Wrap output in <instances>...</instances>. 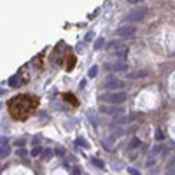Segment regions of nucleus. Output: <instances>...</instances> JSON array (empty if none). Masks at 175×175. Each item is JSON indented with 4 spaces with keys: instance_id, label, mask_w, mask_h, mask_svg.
<instances>
[{
    "instance_id": "2",
    "label": "nucleus",
    "mask_w": 175,
    "mask_h": 175,
    "mask_svg": "<svg viewBox=\"0 0 175 175\" xmlns=\"http://www.w3.org/2000/svg\"><path fill=\"white\" fill-rule=\"evenodd\" d=\"M149 9L144 7V5H137L135 9H131L130 12L126 14V21L128 23H135V21H142L145 16H147Z\"/></svg>"
},
{
    "instance_id": "3",
    "label": "nucleus",
    "mask_w": 175,
    "mask_h": 175,
    "mask_svg": "<svg viewBox=\"0 0 175 175\" xmlns=\"http://www.w3.org/2000/svg\"><path fill=\"white\" fill-rule=\"evenodd\" d=\"M100 112L102 114H109V116H119V114H122V107L121 105H118V107H114V105H102L100 107Z\"/></svg>"
},
{
    "instance_id": "21",
    "label": "nucleus",
    "mask_w": 175,
    "mask_h": 175,
    "mask_svg": "<svg viewBox=\"0 0 175 175\" xmlns=\"http://www.w3.org/2000/svg\"><path fill=\"white\" fill-rule=\"evenodd\" d=\"M54 154H58V156H65V149H63V147H56Z\"/></svg>"
},
{
    "instance_id": "1",
    "label": "nucleus",
    "mask_w": 175,
    "mask_h": 175,
    "mask_svg": "<svg viewBox=\"0 0 175 175\" xmlns=\"http://www.w3.org/2000/svg\"><path fill=\"white\" fill-rule=\"evenodd\" d=\"M102 100H103V102H109V105L114 103L116 107H118V105H122L124 102L128 100V95L124 91H112V93H107V95H103V96H102Z\"/></svg>"
},
{
    "instance_id": "4",
    "label": "nucleus",
    "mask_w": 175,
    "mask_h": 175,
    "mask_svg": "<svg viewBox=\"0 0 175 175\" xmlns=\"http://www.w3.org/2000/svg\"><path fill=\"white\" fill-rule=\"evenodd\" d=\"M137 32V28L133 25H122L118 28V35L119 37H122V39H126V37H131V35Z\"/></svg>"
},
{
    "instance_id": "14",
    "label": "nucleus",
    "mask_w": 175,
    "mask_h": 175,
    "mask_svg": "<svg viewBox=\"0 0 175 175\" xmlns=\"http://www.w3.org/2000/svg\"><path fill=\"white\" fill-rule=\"evenodd\" d=\"M103 44H105V39H103V37H98V39L95 40V44H93V48H95V51L102 49V48H103Z\"/></svg>"
},
{
    "instance_id": "13",
    "label": "nucleus",
    "mask_w": 175,
    "mask_h": 175,
    "mask_svg": "<svg viewBox=\"0 0 175 175\" xmlns=\"http://www.w3.org/2000/svg\"><path fill=\"white\" fill-rule=\"evenodd\" d=\"M52 154H54V151L52 149H44V152H42V159L44 161H49L52 158Z\"/></svg>"
},
{
    "instance_id": "9",
    "label": "nucleus",
    "mask_w": 175,
    "mask_h": 175,
    "mask_svg": "<svg viewBox=\"0 0 175 175\" xmlns=\"http://www.w3.org/2000/svg\"><path fill=\"white\" fill-rule=\"evenodd\" d=\"M11 154V145L9 144H0V158H7Z\"/></svg>"
},
{
    "instance_id": "20",
    "label": "nucleus",
    "mask_w": 175,
    "mask_h": 175,
    "mask_svg": "<svg viewBox=\"0 0 175 175\" xmlns=\"http://www.w3.org/2000/svg\"><path fill=\"white\" fill-rule=\"evenodd\" d=\"M40 152H44L42 149H40V147H35L33 151H32V156H33V158H37V156H39Z\"/></svg>"
},
{
    "instance_id": "16",
    "label": "nucleus",
    "mask_w": 175,
    "mask_h": 175,
    "mask_svg": "<svg viewBox=\"0 0 175 175\" xmlns=\"http://www.w3.org/2000/svg\"><path fill=\"white\" fill-rule=\"evenodd\" d=\"M96 74H98V67H91V68L88 70V77L89 79H93V77H96Z\"/></svg>"
},
{
    "instance_id": "24",
    "label": "nucleus",
    "mask_w": 175,
    "mask_h": 175,
    "mask_svg": "<svg viewBox=\"0 0 175 175\" xmlns=\"http://www.w3.org/2000/svg\"><path fill=\"white\" fill-rule=\"evenodd\" d=\"M103 149L110 151V149H112V144H110V142H103Z\"/></svg>"
},
{
    "instance_id": "17",
    "label": "nucleus",
    "mask_w": 175,
    "mask_h": 175,
    "mask_svg": "<svg viewBox=\"0 0 175 175\" xmlns=\"http://www.w3.org/2000/svg\"><path fill=\"white\" fill-rule=\"evenodd\" d=\"M75 144H77L79 147H84V149H88V147H89V144H88V142H86L84 138H77V140H75Z\"/></svg>"
},
{
    "instance_id": "23",
    "label": "nucleus",
    "mask_w": 175,
    "mask_h": 175,
    "mask_svg": "<svg viewBox=\"0 0 175 175\" xmlns=\"http://www.w3.org/2000/svg\"><path fill=\"white\" fill-rule=\"evenodd\" d=\"M156 138H158V140H163V131H161V130L156 131Z\"/></svg>"
},
{
    "instance_id": "19",
    "label": "nucleus",
    "mask_w": 175,
    "mask_h": 175,
    "mask_svg": "<svg viewBox=\"0 0 175 175\" xmlns=\"http://www.w3.org/2000/svg\"><path fill=\"white\" fill-rule=\"evenodd\" d=\"M130 121V118H116L114 119V124H122V122Z\"/></svg>"
},
{
    "instance_id": "22",
    "label": "nucleus",
    "mask_w": 175,
    "mask_h": 175,
    "mask_svg": "<svg viewBox=\"0 0 175 175\" xmlns=\"http://www.w3.org/2000/svg\"><path fill=\"white\" fill-rule=\"evenodd\" d=\"M72 175H82V172H81V168H79V166H75L74 170H72Z\"/></svg>"
},
{
    "instance_id": "11",
    "label": "nucleus",
    "mask_w": 175,
    "mask_h": 175,
    "mask_svg": "<svg viewBox=\"0 0 175 175\" xmlns=\"http://www.w3.org/2000/svg\"><path fill=\"white\" fill-rule=\"evenodd\" d=\"M19 82H21L19 75H12V77L9 79V86H11V88H18V86H19Z\"/></svg>"
},
{
    "instance_id": "15",
    "label": "nucleus",
    "mask_w": 175,
    "mask_h": 175,
    "mask_svg": "<svg viewBox=\"0 0 175 175\" xmlns=\"http://www.w3.org/2000/svg\"><path fill=\"white\" fill-rule=\"evenodd\" d=\"M145 75H147V70H138V72L130 74V79H140V77H145Z\"/></svg>"
},
{
    "instance_id": "10",
    "label": "nucleus",
    "mask_w": 175,
    "mask_h": 175,
    "mask_svg": "<svg viewBox=\"0 0 175 175\" xmlns=\"http://www.w3.org/2000/svg\"><path fill=\"white\" fill-rule=\"evenodd\" d=\"M140 145H142V142H140V138H137V137H133V138L130 140V145H128V149H138Z\"/></svg>"
},
{
    "instance_id": "12",
    "label": "nucleus",
    "mask_w": 175,
    "mask_h": 175,
    "mask_svg": "<svg viewBox=\"0 0 175 175\" xmlns=\"http://www.w3.org/2000/svg\"><path fill=\"white\" fill-rule=\"evenodd\" d=\"M88 119H89V122H91V126H98V121H96V114L93 112V110H89L88 112Z\"/></svg>"
},
{
    "instance_id": "5",
    "label": "nucleus",
    "mask_w": 175,
    "mask_h": 175,
    "mask_svg": "<svg viewBox=\"0 0 175 175\" xmlns=\"http://www.w3.org/2000/svg\"><path fill=\"white\" fill-rule=\"evenodd\" d=\"M105 88H107V89H119V88H124V82H122L121 79L109 77L105 81Z\"/></svg>"
},
{
    "instance_id": "26",
    "label": "nucleus",
    "mask_w": 175,
    "mask_h": 175,
    "mask_svg": "<svg viewBox=\"0 0 175 175\" xmlns=\"http://www.w3.org/2000/svg\"><path fill=\"white\" fill-rule=\"evenodd\" d=\"M18 156H19V158L26 156V151H23V149H19V151H18Z\"/></svg>"
},
{
    "instance_id": "6",
    "label": "nucleus",
    "mask_w": 175,
    "mask_h": 175,
    "mask_svg": "<svg viewBox=\"0 0 175 175\" xmlns=\"http://www.w3.org/2000/svg\"><path fill=\"white\" fill-rule=\"evenodd\" d=\"M105 68L110 70V72H121V70H126V65L122 61H118V63H107Z\"/></svg>"
},
{
    "instance_id": "25",
    "label": "nucleus",
    "mask_w": 175,
    "mask_h": 175,
    "mask_svg": "<svg viewBox=\"0 0 175 175\" xmlns=\"http://www.w3.org/2000/svg\"><path fill=\"white\" fill-rule=\"evenodd\" d=\"M128 172H130V175H140L138 172L135 170V168H128Z\"/></svg>"
},
{
    "instance_id": "8",
    "label": "nucleus",
    "mask_w": 175,
    "mask_h": 175,
    "mask_svg": "<svg viewBox=\"0 0 175 175\" xmlns=\"http://www.w3.org/2000/svg\"><path fill=\"white\" fill-rule=\"evenodd\" d=\"M121 48H124V44H122L121 40H110V42L107 44V49H112V51H119Z\"/></svg>"
},
{
    "instance_id": "7",
    "label": "nucleus",
    "mask_w": 175,
    "mask_h": 175,
    "mask_svg": "<svg viewBox=\"0 0 175 175\" xmlns=\"http://www.w3.org/2000/svg\"><path fill=\"white\" fill-rule=\"evenodd\" d=\"M126 56H128V46H124V48H121L119 51H116V58H118V61H122V63H124Z\"/></svg>"
},
{
    "instance_id": "18",
    "label": "nucleus",
    "mask_w": 175,
    "mask_h": 175,
    "mask_svg": "<svg viewBox=\"0 0 175 175\" xmlns=\"http://www.w3.org/2000/svg\"><path fill=\"white\" fill-rule=\"evenodd\" d=\"M91 163H93V165H95V166H98V168H103V161H100V159H98V158H93V159H91Z\"/></svg>"
},
{
    "instance_id": "27",
    "label": "nucleus",
    "mask_w": 175,
    "mask_h": 175,
    "mask_svg": "<svg viewBox=\"0 0 175 175\" xmlns=\"http://www.w3.org/2000/svg\"><path fill=\"white\" fill-rule=\"evenodd\" d=\"M25 144H26L25 140H18V142H16V145H18V147H23Z\"/></svg>"
}]
</instances>
